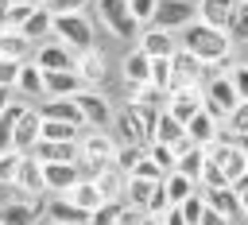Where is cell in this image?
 Returning <instances> with one entry per match:
<instances>
[{
	"label": "cell",
	"mask_w": 248,
	"mask_h": 225,
	"mask_svg": "<svg viewBox=\"0 0 248 225\" xmlns=\"http://www.w3.org/2000/svg\"><path fill=\"white\" fill-rule=\"evenodd\" d=\"M27 109H31L27 101H8V109L0 112V151H12V136H16V124H19V116H23Z\"/></svg>",
	"instance_id": "cell-25"
},
{
	"label": "cell",
	"mask_w": 248,
	"mask_h": 225,
	"mask_svg": "<svg viewBox=\"0 0 248 225\" xmlns=\"http://www.w3.org/2000/svg\"><path fill=\"white\" fill-rule=\"evenodd\" d=\"M35 112H39V120H62V124H78V128H85L81 109L74 105V97H46Z\"/></svg>",
	"instance_id": "cell-13"
},
{
	"label": "cell",
	"mask_w": 248,
	"mask_h": 225,
	"mask_svg": "<svg viewBox=\"0 0 248 225\" xmlns=\"http://www.w3.org/2000/svg\"><path fill=\"white\" fill-rule=\"evenodd\" d=\"M194 19H198V4H190V0H159L151 27H159V31H170V35H174V31H186Z\"/></svg>",
	"instance_id": "cell-5"
},
{
	"label": "cell",
	"mask_w": 248,
	"mask_h": 225,
	"mask_svg": "<svg viewBox=\"0 0 248 225\" xmlns=\"http://www.w3.org/2000/svg\"><path fill=\"white\" fill-rule=\"evenodd\" d=\"M78 147H81V159H89L93 167H112V159H116V140L108 136V132H97V128H85L81 132V140H78Z\"/></svg>",
	"instance_id": "cell-7"
},
{
	"label": "cell",
	"mask_w": 248,
	"mask_h": 225,
	"mask_svg": "<svg viewBox=\"0 0 248 225\" xmlns=\"http://www.w3.org/2000/svg\"><path fill=\"white\" fill-rule=\"evenodd\" d=\"M147 159H151V163H155L163 175H170V171L178 167V155H174V147H167V144H155V140L147 144Z\"/></svg>",
	"instance_id": "cell-35"
},
{
	"label": "cell",
	"mask_w": 248,
	"mask_h": 225,
	"mask_svg": "<svg viewBox=\"0 0 248 225\" xmlns=\"http://www.w3.org/2000/svg\"><path fill=\"white\" fill-rule=\"evenodd\" d=\"M232 8H236V0H198V19L225 31L229 19H232Z\"/></svg>",
	"instance_id": "cell-21"
},
{
	"label": "cell",
	"mask_w": 248,
	"mask_h": 225,
	"mask_svg": "<svg viewBox=\"0 0 248 225\" xmlns=\"http://www.w3.org/2000/svg\"><path fill=\"white\" fill-rule=\"evenodd\" d=\"M93 182H97V190H101L105 202H120V194H124V175H120L116 167H101V171L93 175Z\"/></svg>",
	"instance_id": "cell-29"
},
{
	"label": "cell",
	"mask_w": 248,
	"mask_h": 225,
	"mask_svg": "<svg viewBox=\"0 0 248 225\" xmlns=\"http://www.w3.org/2000/svg\"><path fill=\"white\" fill-rule=\"evenodd\" d=\"M19 66H23V62H12V58H0V89H16V78H19Z\"/></svg>",
	"instance_id": "cell-45"
},
{
	"label": "cell",
	"mask_w": 248,
	"mask_h": 225,
	"mask_svg": "<svg viewBox=\"0 0 248 225\" xmlns=\"http://www.w3.org/2000/svg\"><path fill=\"white\" fill-rule=\"evenodd\" d=\"M147 58H174V50H178V39L170 35V31H159V27H147V31H140V43H136Z\"/></svg>",
	"instance_id": "cell-14"
},
{
	"label": "cell",
	"mask_w": 248,
	"mask_h": 225,
	"mask_svg": "<svg viewBox=\"0 0 248 225\" xmlns=\"http://www.w3.org/2000/svg\"><path fill=\"white\" fill-rule=\"evenodd\" d=\"M155 8H159V0H128V12H132V19H136L140 27H151Z\"/></svg>",
	"instance_id": "cell-40"
},
{
	"label": "cell",
	"mask_w": 248,
	"mask_h": 225,
	"mask_svg": "<svg viewBox=\"0 0 248 225\" xmlns=\"http://www.w3.org/2000/svg\"><path fill=\"white\" fill-rule=\"evenodd\" d=\"M89 0H46V8H50V16H62V12H81Z\"/></svg>",
	"instance_id": "cell-47"
},
{
	"label": "cell",
	"mask_w": 248,
	"mask_h": 225,
	"mask_svg": "<svg viewBox=\"0 0 248 225\" xmlns=\"http://www.w3.org/2000/svg\"><path fill=\"white\" fill-rule=\"evenodd\" d=\"M39 213H46L43 198H12L0 206V225H35Z\"/></svg>",
	"instance_id": "cell-10"
},
{
	"label": "cell",
	"mask_w": 248,
	"mask_h": 225,
	"mask_svg": "<svg viewBox=\"0 0 248 225\" xmlns=\"http://www.w3.org/2000/svg\"><path fill=\"white\" fill-rule=\"evenodd\" d=\"M81 132H85V128H78V124L43 120V128H39V140H50V144H78V140H81Z\"/></svg>",
	"instance_id": "cell-28"
},
{
	"label": "cell",
	"mask_w": 248,
	"mask_h": 225,
	"mask_svg": "<svg viewBox=\"0 0 248 225\" xmlns=\"http://www.w3.org/2000/svg\"><path fill=\"white\" fill-rule=\"evenodd\" d=\"M170 81H174V70H170V58H151V85L170 93Z\"/></svg>",
	"instance_id": "cell-36"
},
{
	"label": "cell",
	"mask_w": 248,
	"mask_h": 225,
	"mask_svg": "<svg viewBox=\"0 0 248 225\" xmlns=\"http://www.w3.org/2000/svg\"><path fill=\"white\" fill-rule=\"evenodd\" d=\"M163 190H167V202H170V206H182L190 194H198V182L186 178V175H178V171H170V175L163 178Z\"/></svg>",
	"instance_id": "cell-30"
},
{
	"label": "cell",
	"mask_w": 248,
	"mask_h": 225,
	"mask_svg": "<svg viewBox=\"0 0 248 225\" xmlns=\"http://www.w3.org/2000/svg\"><path fill=\"white\" fill-rule=\"evenodd\" d=\"M205 159H209V163L229 178V186H232L236 178H244V175H248V147H244L236 136H229V132H221V140L205 147Z\"/></svg>",
	"instance_id": "cell-2"
},
{
	"label": "cell",
	"mask_w": 248,
	"mask_h": 225,
	"mask_svg": "<svg viewBox=\"0 0 248 225\" xmlns=\"http://www.w3.org/2000/svg\"><path fill=\"white\" fill-rule=\"evenodd\" d=\"M120 70H124V81H128V89H136V85H151V58H147L140 47L124 54Z\"/></svg>",
	"instance_id": "cell-19"
},
{
	"label": "cell",
	"mask_w": 248,
	"mask_h": 225,
	"mask_svg": "<svg viewBox=\"0 0 248 225\" xmlns=\"http://www.w3.org/2000/svg\"><path fill=\"white\" fill-rule=\"evenodd\" d=\"M43 89L46 97H78L85 81L78 78V70H54V74H43Z\"/></svg>",
	"instance_id": "cell-17"
},
{
	"label": "cell",
	"mask_w": 248,
	"mask_h": 225,
	"mask_svg": "<svg viewBox=\"0 0 248 225\" xmlns=\"http://www.w3.org/2000/svg\"><path fill=\"white\" fill-rule=\"evenodd\" d=\"M151 140H155V144H167V147H174L178 140H186V124H182V120H174V116H170V112L163 109V112L155 116Z\"/></svg>",
	"instance_id": "cell-23"
},
{
	"label": "cell",
	"mask_w": 248,
	"mask_h": 225,
	"mask_svg": "<svg viewBox=\"0 0 248 225\" xmlns=\"http://www.w3.org/2000/svg\"><path fill=\"white\" fill-rule=\"evenodd\" d=\"M31 155H35L39 163H78L81 147H78V144H50V140H39Z\"/></svg>",
	"instance_id": "cell-22"
},
{
	"label": "cell",
	"mask_w": 248,
	"mask_h": 225,
	"mask_svg": "<svg viewBox=\"0 0 248 225\" xmlns=\"http://www.w3.org/2000/svg\"><path fill=\"white\" fill-rule=\"evenodd\" d=\"M16 190H19V198H43V194H46V182H43V163H39L35 155H23L19 175H16Z\"/></svg>",
	"instance_id": "cell-12"
},
{
	"label": "cell",
	"mask_w": 248,
	"mask_h": 225,
	"mask_svg": "<svg viewBox=\"0 0 248 225\" xmlns=\"http://www.w3.org/2000/svg\"><path fill=\"white\" fill-rule=\"evenodd\" d=\"M178 175H186V178H194V182H202V171H205V147H186L182 155H178V167H174Z\"/></svg>",
	"instance_id": "cell-32"
},
{
	"label": "cell",
	"mask_w": 248,
	"mask_h": 225,
	"mask_svg": "<svg viewBox=\"0 0 248 225\" xmlns=\"http://www.w3.org/2000/svg\"><path fill=\"white\" fill-rule=\"evenodd\" d=\"M50 23H54V16H50V8H46V4H39V8L31 12V19H27L23 27H19V35H23V39H27L31 47H35L39 39H50Z\"/></svg>",
	"instance_id": "cell-24"
},
{
	"label": "cell",
	"mask_w": 248,
	"mask_h": 225,
	"mask_svg": "<svg viewBox=\"0 0 248 225\" xmlns=\"http://www.w3.org/2000/svg\"><path fill=\"white\" fill-rule=\"evenodd\" d=\"M8 109V89H0V112Z\"/></svg>",
	"instance_id": "cell-50"
},
{
	"label": "cell",
	"mask_w": 248,
	"mask_h": 225,
	"mask_svg": "<svg viewBox=\"0 0 248 225\" xmlns=\"http://www.w3.org/2000/svg\"><path fill=\"white\" fill-rule=\"evenodd\" d=\"M46 221H54V225H89V213L78 209L66 194H50V202H46Z\"/></svg>",
	"instance_id": "cell-16"
},
{
	"label": "cell",
	"mask_w": 248,
	"mask_h": 225,
	"mask_svg": "<svg viewBox=\"0 0 248 225\" xmlns=\"http://www.w3.org/2000/svg\"><path fill=\"white\" fill-rule=\"evenodd\" d=\"M229 81H232L236 97H240V101H248V62H236V66L229 70Z\"/></svg>",
	"instance_id": "cell-44"
},
{
	"label": "cell",
	"mask_w": 248,
	"mask_h": 225,
	"mask_svg": "<svg viewBox=\"0 0 248 225\" xmlns=\"http://www.w3.org/2000/svg\"><path fill=\"white\" fill-rule=\"evenodd\" d=\"M19 163H23V155H19V151H0V182H4V186H16Z\"/></svg>",
	"instance_id": "cell-37"
},
{
	"label": "cell",
	"mask_w": 248,
	"mask_h": 225,
	"mask_svg": "<svg viewBox=\"0 0 248 225\" xmlns=\"http://www.w3.org/2000/svg\"><path fill=\"white\" fill-rule=\"evenodd\" d=\"M120 213H124V202H105L101 209L89 213V225H120Z\"/></svg>",
	"instance_id": "cell-38"
},
{
	"label": "cell",
	"mask_w": 248,
	"mask_h": 225,
	"mask_svg": "<svg viewBox=\"0 0 248 225\" xmlns=\"http://www.w3.org/2000/svg\"><path fill=\"white\" fill-rule=\"evenodd\" d=\"M225 35H229V43H236V47H248V0H236V8H232V19H229Z\"/></svg>",
	"instance_id": "cell-33"
},
{
	"label": "cell",
	"mask_w": 248,
	"mask_h": 225,
	"mask_svg": "<svg viewBox=\"0 0 248 225\" xmlns=\"http://www.w3.org/2000/svg\"><path fill=\"white\" fill-rule=\"evenodd\" d=\"M229 136H236L240 144L248 140V101H240V105H236V112L229 116Z\"/></svg>",
	"instance_id": "cell-41"
},
{
	"label": "cell",
	"mask_w": 248,
	"mask_h": 225,
	"mask_svg": "<svg viewBox=\"0 0 248 225\" xmlns=\"http://www.w3.org/2000/svg\"><path fill=\"white\" fill-rule=\"evenodd\" d=\"M178 47H182V50H190V54H194L198 62H205V66L232 58V43H229V35H225V31H217V27H209V23H202V19H194V23L182 31Z\"/></svg>",
	"instance_id": "cell-1"
},
{
	"label": "cell",
	"mask_w": 248,
	"mask_h": 225,
	"mask_svg": "<svg viewBox=\"0 0 248 225\" xmlns=\"http://www.w3.org/2000/svg\"><path fill=\"white\" fill-rule=\"evenodd\" d=\"M31 4H19V0H8V31H19L27 19H31Z\"/></svg>",
	"instance_id": "cell-42"
},
{
	"label": "cell",
	"mask_w": 248,
	"mask_h": 225,
	"mask_svg": "<svg viewBox=\"0 0 248 225\" xmlns=\"http://www.w3.org/2000/svg\"><path fill=\"white\" fill-rule=\"evenodd\" d=\"M132 178H143V182H163L167 175H163V171H159V167H155V163L147 159V151H143V159H140V163L132 167Z\"/></svg>",
	"instance_id": "cell-43"
},
{
	"label": "cell",
	"mask_w": 248,
	"mask_h": 225,
	"mask_svg": "<svg viewBox=\"0 0 248 225\" xmlns=\"http://www.w3.org/2000/svg\"><path fill=\"white\" fill-rule=\"evenodd\" d=\"M128 93H132L128 105H140V109H151V112H163V109H167V93L155 89V85H136V89H128Z\"/></svg>",
	"instance_id": "cell-34"
},
{
	"label": "cell",
	"mask_w": 248,
	"mask_h": 225,
	"mask_svg": "<svg viewBox=\"0 0 248 225\" xmlns=\"http://www.w3.org/2000/svg\"><path fill=\"white\" fill-rule=\"evenodd\" d=\"M66 198H70L78 209H85V213H93V209H101V206H105V198H101V190H97V182H93V178H81Z\"/></svg>",
	"instance_id": "cell-26"
},
{
	"label": "cell",
	"mask_w": 248,
	"mask_h": 225,
	"mask_svg": "<svg viewBox=\"0 0 248 225\" xmlns=\"http://www.w3.org/2000/svg\"><path fill=\"white\" fill-rule=\"evenodd\" d=\"M27 54H35V50H31V43H27L19 31H0V58L27 62Z\"/></svg>",
	"instance_id": "cell-31"
},
{
	"label": "cell",
	"mask_w": 248,
	"mask_h": 225,
	"mask_svg": "<svg viewBox=\"0 0 248 225\" xmlns=\"http://www.w3.org/2000/svg\"><path fill=\"white\" fill-rule=\"evenodd\" d=\"M170 209V202H167V190H163V182L155 186V194H151V202H147V217H163Z\"/></svg>",
	"instance_id": "cell-46"
},
{
	"label": "cell",
	"mask_w": 248,
	"mask_h": 225,
	"mask_svg": "<svg viewBox=\"0 0 248 225\" xmlns=\"http://www.w3.org/2000/svg\"><path fill=\"white\" fill-rule=\"evenodd\" d=\"M39 128H43L39 112H35V109H27V112L19 116V124H16L12 151H19V155H31V151H35V144H39Z\"/></svg>",
	"instance_id": "cell-15"
},
{
	"label": "cell",
	"mask_w": 248,
	"mask_h": 225,
	"mask_svg": "<svg viewBox=\"0 0 248 225\" xmlns=\"http://www.w3.org/2000/svg\"><path fill=\"white\" fill-rule=\"evenodd\" d=\"M74 105L81 109V120H85V128H97V132H105L108 124H112V105H108V97L105 93H97V89H81L78 97H74Z\"/></svg>",
	"instance_id": "cell-6"
},
{
	"label": "cell",
	"mask_w": 248,
	"mask_h": 225,
	"mask_svg": "<svg viewBox=\"0 0 248 225\" xmlns=\"http://www.w3.org/2000/svg\"><path fill=\"white\" fill-rule=\"evenodd\" d=\"M97 16H101V23L116 35V39H140V23L132 19V12H128V0H97Z\"/></svg>",
	"instance_id": "cell-4"
},
{
	"label": "cell",
	"mask_w": 248,
	"mask_h": 225,
	"mask_svg": "<svg viewBox=\"0 0 248 225\" xmlns=\"http://www.w3.org/2000/svg\"><path fill=\"white\" fill-rule=\"evenodd\" d=\"M74 70H78V78L85 81V89H93V85H101V81H105V54H101L97 47H93V50H81Z\"/></svg>",
	"instance_id": "cell-20"
},
{
	"label": "cell",
	"mask_w": 248,
	"mask_h": 225,
	"mask_svg": "<svg viewBox=\"0 0 248 225\" xmlns=\"http://www.w3.org/2000/svg\"><path fill=\"white\" fill-rule=\"evenodd\" d=\"M186 140H190V144H198V147L217 144V140H221V120H213V116L202 109L194 120H186Z\"/></svg>",
	"instance_id": "cell-18"
},
{
	"label": "cell",
	"mask_w": 248,
	"mask_h": 225,
	"mask_svg": "<svg viewBox=\"0 0 248 225\" xmlns=\"http://www.w3.org/2000/svg\"><path fill=\"white\" fill-rule=\"evenodd\" d=\"M202 105H205V93H202V85H182V89H174V93H167V112L174 116V120H194L198 112H202Z\"/></svg>",
	"instance_id": "cell-9"
},
{
	"label": "cell",
	"mask_w": 248,
	"mask_h": 225,
	"mask_svg": "<svg viewBox=\"0 0 248 225\" xmlns=\"http://www.w3.org/2000/svg\"><path fill=\"white\" fill-rule=\"evenodd\" d=\"M43 182H46V194H70L81 182V171L78 163H43Z\"/></svg>",
	"instance_id": "cell-11"
},
{
	"label": "cell",
	"mask_w": 248,
	"mask_h": 225,
	"mask_svg": "<svg viewBox=\"0 0 248 225\" xmlns=\"http://www.w3.org/2000/svg\"><path fill=\"white\" fill-rule=\"evenodd\" d=\"M31 62H35L43 74H54V70H74V66H78V54H74L70 47H62L58 39H46V43L35 47Z\"/></svg>",
	"instance_id": "cell-8"
},
{
	"label": "cell",
	"mask_w": 248,
	"mask_h": 225,
	"mask_svg": "<svg viewBox=\"0 0 248 225\" xmlns=\"http://www.w3.org/2000/svg\"><path fill=\"white\" fill-rule=\"evenodd\" d=\"M46 225H54V221H46Z\"/></svg>",
	"instance_id": "cell-52"
},
{
	"label": "cell",
	"mask_w": 248,
	"mask_h": 225,
	"mask_svg": "<svg viewBox=\"0 0 248 225\" xmlns=\"http://www.w3.org/2000/svg\"><path fill=\"white\" fill-rule=\"evenodd\" d=\"M16 89L23 93V97H46V89H43V70L27 58L23 66H19V78H16Z\"/></svg>",
	"instance_id": "cell-27"
},
{
	"label": "cell",
	"mask_w": 248,
	"mask_h": 225,
	"mask_svg": "<svg viewBox=\"0 0 248 225\" xmlns=\"http://www.w3.org/2000/svg\"><path fill=\"white\" fill-rule=\"evenodd\" d=\"M19 4H31V8H39V4H46V0H19Z\"/></svg>",
	"instance_id": "cell-51"
},
{
	"label": "cell",
	"mask_w": 248,
	"mask_h": 225,
	"mask_svg": "<svg viewBox=\"0 0 248 225\" xmlns=\"http://www.w3.org/2000/svg\"><path fill=\"white\" fill-rule=\"evenodd\" d=\"M159 221H163V225H186V217H182V209H178V206H170Z\"/></svg>",
	"instance_id": "cell-48"
},
{
	"label": "cell",
	"mask_w": 248,
	"mask_h": 225,
	"mask_svg": "<svg viewBox=\"0 0 248 225\" xmlns=\"http://www.w3.org/2000/svg\"><path fill=\"white\" fill-rule=\"evenodd\" d=\"M178 209H182L186 225H198V221H202V213H205V194H202V186H198V194H190V198H186Z\"/></svg>",
	"instance_id": "cell-39"
},
{
	"label": "cell",
	"mask_w": 248,
	"mask_h": 225,
	"mask_svg": "<svg viewBox=\"0 0 248 225\" xmlns=\"http://www.w3.org/2000/svg\"><path fill=\"white\" fill-rule=\"evenodd\" d=\"M50 35H54L62 47H70L74 54L93 50V23H89V16H85V12H62V16H54Z\"/></svg>",
	"instance_id": "cell-3"
},
{
	"label": "cell",
	"mask_w": 248,
	"mask_h": 225,
	"mask_svg": "<svg viewBox=\"0 0 248 225\" xmlns=\"http://www.w3.org/2000/svg\"><path fill=\"white\" fill-rule=\"evenodd\" d=\"M140 225H163V221H159V217H147V213H143V217H140Z\"/></svg>",
	"instance_id": "cell-49"
}]
</instances>
